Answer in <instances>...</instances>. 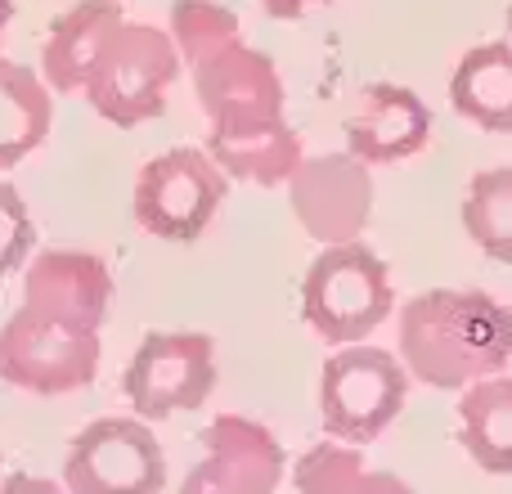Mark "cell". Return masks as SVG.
Segmentation results:
<instances>
[{
  "label": "cell",
  "mask_w": 512,
  "mask_h": 494,
  "mask_svg": "<svg viewBox=\"0 0 512 494\" xmlns=\"http://www.w3.org/2000/svg\"><path fill=\"white\" fill-rule=\"evenodd\" d=\"M167 32L207 113V149L288 126L279 68L265 50L243 41L234 9H225L221 0H176Z\"/></svg>",
  "instance_id": "1"
},
{
  "label": "cell",
  "mask_w": 512,
  "mask_h": 494,
  "mask_svg": "<svg viewBox=\"0 0 512 494\" xmlns=\"http://www.w3.org/2000/svg\"><path fill=\"white\" fill-rule=\"evenodd\" d=\"M396 346L409 378L463 391L512 364V310L481 288H427L400 310Z\"/></svg>",
  "instance_id": "2"
},
{
  "label": "cell",
  "mask_w": 512,
  "mask_h": 494,
  "mask_svg": "<svg viewBox=\"0 0 512 494\" xmlns=\"http://www.w3.org/2000/svg\"><path fill=\"white\" fill-rule=\"evenodd\" d=\"M180 77V50L171 32L153 23H126L108 36L99 59L90 63V77L81 95L90 99L108 126H144L167 113V95Z\"/></svg>",
  "instance_id": "3"
},
{
  "label": "cell",
  "mask_w": 512,
  "mask_h": 494,
  "mask_svg": "<svg viewBox=\"0 0 512 494\" xmlns=\"http://www.w3.org/2000/svg\"><path fill=\"white\" fill-rule=\"evenodd\" d=\"M396 306L387 261L373 247L333 243L310 261L301 279V315L328 346L364 342Z\"/></svg>",
  "instance_id": "4"
},
{
  "label": "cell",
  "mask_w": 512,
  "mask_h": 494,
  "mask_svg": "<svg viewBox=\"0 0 512 494\" xmlns=\"http://www.w3.org/2000/svg\"><path fill=\"white\" fill-rule=\"evenodd\" d=\"M409 396V369L400 355L369 342L337 346L319 378V423L333 441L364 445L378 441Z\"/></svg>",
  "instance_id": "5"
},
{
  "label": "cell",
  "mask_w": 512,
  "mask_h": 494,
  "mask_svg": "<svg viewBox=\"0 0 512 494\" xmlns=\"http://www.w3.org/2000/svg\"><path fill=\"white\" fill-rule=\"evenodd\" d=\"M225 194H230V176L216 167L212 153L194 149V144H180V149L158 153L153 162L140 167L131 212H135V225L144 234H153V239L194 243L216 221Z\"/></svg>",
  "instance_id": "6"
},
{
  "label": "cell",
  "mask_w": 512,
  "mask_h": 494,
  "mask_svg": "<svg viewBox=\"0 0 512 494\" xmlns=\"http://www.w3.org/2000/svg\"><path fill=\"white\" fill-rule=\"evenodd\" d=\"M122 391L135 418L144 423L203 409L216 391V342L207 333H189V328L144 333L122 373Z\"/></svg>",
  "instance_id": "7"
},
{
  "label": "cell",
  "mask_w": 512,
  "mask_h": 494,
  "mask_svg": "<svg viewBox=\"0 0 512 494\" xmlns=\"http://www.w3.org/2000/svg\"><path fill=\"white\" fill-rule=\"evenodd\" d=\"M104 342L99 333L32 315L18 306L0 324V382L32 396H68L95 382Z\"/></svg>",
  "instance_id": "8"
},
{
  "label": "cell",
  "mask_w": 512,
  "mask_h": 494,
  "mask_svg": "<svg viewBox=\"0 0 512 494\" xmlns=\"http://www.w3.org/2000/svg\"><path fill=\"white\" fill-rule=\"evenodd\" d=\"M68 494H162L167 454L144 418H95L63 450Z\"/></svg>",
  "instance_id": "9"
},
{
  "label": "cell",
  "mask_w": 512,
  "mask_h": 494,
  "mask_svg": "<svg viewBox=\"0 0 512 494\" xmlns=\"http://www.w3.org/2000/svg\"><path fill=\"white\" fill-rule=\"evenodd\" d=\"M288 203L315 243H355L373 216V176L355 153H315L292 171Z\"/></svg>",
  "instance_id": "10"
},
{
  "label": "cell",
  "mask_w": 512,
  "mask_h": 494,
  "mask_svg": "<svg viewBox=\"0 0 512 494\" xmlns=\"http://www.w3.org/2000/svg\"><path fill=\"white\" fill-rule=\"evenodd\" d=\"M203 459L185 472L180 494H279L283 445L265 423L221 414L203 427Z\"/></svg>",
  "instance_id": "11"
},
{
  "label": "cell",
  "mask_w": 512,
  "mask_h": 494,
  "mask_svg": "<svg viewBox=\"0 0 512 494\" xmlns=\"http://www.w3.org/2000/svg\"><path fill=\"white\" fill-rule=\"evenodd\" d=\"M23 310L59 324L104 333L113 306V270L104 256L81 247H41L23 265Z\"/></svg>",
  "instance_id": "12"
},
{
  "label": "cell",
  "mask_w": 512,
  "mask_h": 494,
  "mask_svg": "<svg viewBox=\"0 0 512 494\" xmlns=\"http://www.w3.org/2000/svg\"><path fill=\"white\" fill-rule=\"evenodd\" d=\"M427 135H432V108L396 81L364 86L346 117V153H355L364 167L414 158L423 153Z\"/></svg>",
  "instance_id": "13"
},
{
  "label": "cell",
  "mask_w": 512,
  "mask_h": 494,
  "mask_svg": "<svg viewBox=\"0 0 512 494\" xmlns=\"http://www.w3.org/2000/svg\"><path fill=\"white\" fill-rule=\"evenodd\" d=\"M122 27V0H77L50 23L41 45V81L54 95H81L90 63Z\"/></svg>",
  "instance_id": "14"
},
{
  "label": "cell",
  "mask_w": 512,
  "mask_h": 494,
  "mask_svg": "<svg viewBox=\"0 0 512 494\" xmlns=\"http://www.w3.org/2000/svg\"><path fill=\"white\" fill-rule=\"evenodd\" d=\"M450 104L490 135L512 131V41H486L463 54L450 81Z\"/></svg>",
  "instance_id": "15"
},
{
  "label": "cell",
  "mask_w": 512,
  "mask_h": 494,
  "mask_svg": "<svg viewBox=\"0 0 512 494\" xmlns=\"http://www.w3.org/2000/svg\"><path fill=\"white\" fill-rule=\"evenodd\" d=\"M459 445L481 472L512 477V378L495 373V378L463 387Z\"/></svg>",
  "instance_id": "16"
},
{
  "label": "cell",
  "mask_w": 512,
  "mask_h": 494,
  "mask_svg": "<svg viewBox=\"0 0 512 494\" xmlns=\"http://www.w3.org/2000/svg\"><path fill=\"white\" fill-rule=\"evenodd\" d=\"M54 122V90L41 72L23 68L14 59H0V171L18 167L27 153H36Z\"/></svg>",
  "instance_id": "17"
},
{
  "label": "cell",
  "mask_w": 512,
  "mask_h": 494,
  "mask_svg": "<svg viewBox=\"0 0 512 494\" xmlns=\"http://www.w3.org/2000/svg\"><path fill=\"white\" fill-rule=\"evenodd\" d=\"M297 494H414L396 472L369 468L364 454L346 441H319L292 468Z\"/></svg>",
  "instance_id": "18"
},
{
  "label": "cell",
  "mask_w": 512,
  "mask_h": 494,
  "mask_svg": "<svg viewBox=\"0 0 512 494\" xmlns=\"http://www.w3.org/2000/svg\"><path fill=\"white\" fill-rule=\"evenodd\" d=\"M463 230L499 265H512V167H490L468 180Z\"/></svg>",
  "instance_id": "19"
},
{
  "label": "cell",
  "mask_w": 512,
  "mask_h": 494,
  "mask_svg": "<svg viewBox=\"0 0 512 494\" xmlns=\"http://www.w3.org/2000/svg\"><path fill=\"white\" fill-rule=\"evenodd\" d=\"M32 247H36V221H32V207L23 203L9 180H0V274H14L32 261Z\"/></svg>",
  "instance_id": "20"
},
{
  "label": "cell",
  "mask_w": 512,
  "mask_h": 494,
  "mask_svg": "<svg viewBox=\"0 0 512 494\" xmlns=\"http://www.w3.org/2000/svg\"><path fill=\"white\" fill-rule=\"evenodd\" d=\"M0 494H68V490H63V481H50V477L9 472V477H0Z\"/></svg>",
  "instance_id": "21"
},
{
  "label": "cell",
  "mask_w": 512,
  "mask_h": 494,
  "mask_svg": "<svg viewBox=\"0 0 512 494\" xmlns=\"http://www.w3.org/2000/svg\"><path fill=\"white\" fill-rule=\"evenodd\" d=\"M319 5H328V0H261V9L270 18H301V14H310V9H319Z\"/></svg>",
  "instance_id": "22"
},
{
  "label": "cell",
  "mask_w": 512,
  "mask_h": 494,
  "mask_svg": "<svg viewBox=\"0 0 512 494\" xmlns=\"http://www.w3.org/2000/svg\"><path fill=\"white\" fill-rule=\"evenodd\" d=\"M9 18H14V0H0V36H5Z\"/></svg>",
  "instance_id": "23"
},
{
  "label": "cell",
  "mask_w": 512,
  "mask_h": 494,
  "mask_svg": "<svg viewBox=\"0 0 512 494\" xmlns=\"http://www.w3.org/2000/svg\"><path fill=\"white\" fill-rule=\"evenodd\" d=\"M504 23H508V41H512V0H508V14H504Z\"/></svg>",
  "instance_id": "24"
},
{
  "label": "cell",
  "mask_w": 512,
  "mask_h": 494,
  "mask_svg": "<svg viewBox=\"0 0 512 494\" xmlns=\"http://www.w3.org/2000/svg\"><path fill=\"white\" fill-rule=\"evenodd\" d=\"M0 468H5V454H0Z\"/></svg>",
  "instance_id": "25"
}]
</instances>
